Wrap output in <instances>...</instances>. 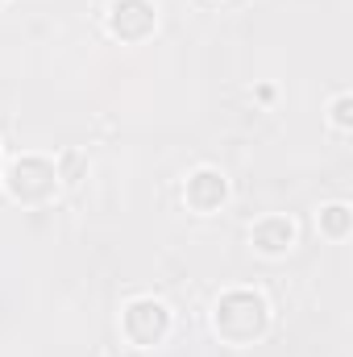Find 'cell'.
Masks as SVG:
<instances>
[{
    "mask_svg": "<svg viewBox=\"0 0 353 357\" xmlns=\"http://www.w3.org/2000/svg\"><path fill=\"white\" fill-rule=\"evenodd\" d=\"M266 324H270V307H266L262 295H254V291H229V295L216 303V312H212V328H216L229 345H250V341H258L266 333Z\"/></svg>",
    "mask_w": 353,
    "mask_h": 357,
    "instance_id": "obj_1",
    "label": "cell"
},
{
    "mask_svg": "<svg viewBox=\"0 0 353 357\" xmlns=\"http://www.w3.org/2000/svg\"><path fill=\"white\" fill-rule=\"evenodd\" d=\"M121 328H125V337H129L133 345L154 349V345L171 333V312H167L158 299H133V303L125 307V316H121Z\"/></svg>",
    "mask_w": 353,
    "mask_h": 357,
    "instance_id": "obj_2",
    "label": "cell"
},
{
    "mask_svg": "<svg viewBox=\"0 0 353 357\" xmlns=\"http://www.w3.org/2000/svg\"><path fill=\"white\" fill-rule=\"evenodd\" d=\"M8 191L21 204H46L59 191V167L46 162V158H21L8 171Z\"/></svg>",
    "mask_w": 353,
    "mask_h": 357,
    "instance_id": "obj_3",
    "label": "cell"
},
{
    "mask_svg": "<svg viewBox=\"0 0 353 357\" xmlns=\"http://www.w3.org/2000/svg\"><path fill=\"white\" fill-rule=\"evenodd\" d=\"M154 21H158V13L150 0H112V8H108V25L125 42H142L154 29Z\"/></svg>",
    "mask_w": 353,
    "mask_h": 357,
    "instance_id": "obj_4",
    "label": "cell"
},
{
    "mask_svg": "<svg viewBox=\"0 0 353 357\" xmlns=\"http://www.w3.org/2000/svg\"><path fill=\"white\" fill-rule=\"evenodd\" d=\"M187 204L195 208V212H212V208H220L225 204V195H229V183H225V175L220 171H195V175L187 178Z\"/></svg>",
    "mask_w": 353,
    "mask_h": 357,
    "instance_id": "obj_5",
    "label": "cell"
},
{
    "mask_svg": "<svg viewBox=\"0 0 353 357\" xmlns=\"http://www.w3.org/2000/svg\"><path fill=\"white\" fill-rule=\"evenodd\" d=\"M250 241H254V250H262V254H287L291 250V241H295V229H291V220L287 216H266L254 225V233H250Z\"/></svg>",
    "mask_w": 353,
    "mask_h": 357,
    "instance_id": "obj_6",
    "label": "cell"
},
{
    "mask_svg": "<svg viewBox=\"0 0 353 357\" xmlns=\"http://www.w3.org/2000/svg\"><path fill=\"white\" fill-rule=\"evenodd\" d=\"M320 229H324L329 237H345V233H350V208H345V204H329V208L320 212Z\"/></svg>",
    "mask_w": 353,
    "mask_h": 357,
    "instance_id": "obj_7",
    "label": "cell"
},
{
    "mask_svg": "<svg viewBox=\"0 0 353 357\" xmlns=\"http://www.w3.org/2000/svg\"><path fill=\"white\" fill-rule=\"evenodd\" d=\"M333 121H337V129H350V96H337V104H333Z\"/></svg>",
    "mask_w": 353,
    "mask_h": 357,
    "instance_id": "obj_8",
    "label": "cell"
}]
</instances>
